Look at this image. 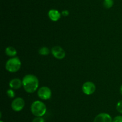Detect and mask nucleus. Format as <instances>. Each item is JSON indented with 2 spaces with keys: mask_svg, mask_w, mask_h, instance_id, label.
<instances>
[{
  "mask_svg": "<svg viewBox=\"0 0 122 122\" xmlns=\"http://www.w3.org/2000/svg\"><path fill=\"white\" fill-rule=\"evenodd\" d=\"M0 122H3V121H2V120H1V121H0Z\"/></svg>",
  "mask_w": 122,
  "mask_h": 122,
  "instance_id": "aec40b11",
  "label": "nucleus"
},
{
  "mask_svg": "<svg viewBox=\"0 0 122 122\" xmlns=\"http://www.w3.org/2000/svg\"><path fill=\"white\" fill-rule=\"evenodd\" d=\"M114 5L113 0H104L103 6L106 8H110Z\"/></svg>",
  "mask_w": 122,
  "mask_h": 122,
  "instance_id": "ddd939ff",
  "label": "nucleus"
},
{
  "mask_svg": "<svg viewBox=\"0 0 122 122\" xmlns=\"http://www.w3.org/2000/svg\"><path fill=\"white\" fill-rule=\"evenodd\" d=\"M120 93H121V94H122V84L121 85V86H120Z\"/></svg>",
  "mask_w": 122,
  "mask_h": 122,
  "instance_id": "6ab92c4d",
  "label": "nucleus"
},
{
  "mask_svg": "<svg viewBox=\"0 0 122 122\" xmlns=\"http://www.w3.org/2000/svg\"><path fill=\"white\" fill-rule=\"evenodd\" d=\"M25 102L24 99L22 98L18 97L15 98L11 102V108L13 111L19 112L21 111L25 106Z\"/></svg>",
  "mask_w": 122,
  "mask_h": 122,
  "instance_id": "39448f33",
  "label": "nucleus"
},
{
  "mask_svg": "<svg viewBox=\"0 0 122 122\" xmlns=\"http://www.w3.org/2000/svg\"><path fill=\"white\" fill-rule=\"evenodd\" d=\"M9 86L11 87V89L13 90L19 89L21 86H23L22 80L17 78L12 79L9 82Z\"/></svg>",
  "mask_w": 122,
  "mask_h": 122,
  "instance_id": "9d476101",
  "label": "nucleus"
},
{
  "mask_svg": "<svg viewBox=\"0 0 122 122\" xmlns=\"http://www.w3.org/2000/svg\"><path fill=\"white\" fill-rule=\"evenodd\" d=\"M21 63L17 57H11L5 63V69L10 72H16L21 68Z\"/></svg>",
  "mask_w": 122,
  "mask_h": 122,
  "instance_id": "7ed1b4c3",
  "label": "nucleus"
},
{
  "mask_svg": "<svg viewBox=\"0 0 122 122\" xmlns=\"http://www.w3.org/2000/svg\"><path fill=\"white\" fill-rule=\"evenodd\" d=\"M52 95V92L49 87L43 86L40 87L38 90V96L40 99L43 100H48L50 99Z\"/></svg>",
  "mask_w": 122,
  "mask_h": 122,
  "instance_id": "20e7f679",
  "label": "nucleus"
},
{
  "mask_svg": "<svg viewBox=\"0 0 122 122\" xmlns=\"http://www.w3.org/2000/svg\"><path fill=\"white\" fill-rule=\"evenodd\" d=\"M116 110L118 112L122 114V100L117 102L116 105Z\"/></svg>",
  "mask_w": 122,
  "mask_h": 122,
  "instance_id": "2eb2a0df",
  "label": "nucleus"
},
{
  "mask_svg": "<svg viewBox=\"0 0 122 122\" xmlns=\"http://www.w3.org/2000/svg\"><path fill=\"white\" fill-rule=\"evenodd\" d=\"M51 53L57 59H62L66 56V52L64 49L60 46H54L51 49Z\"/></svg>",
  "mask_w": 122,
  "mask_h": 122,
  "instance_id": "0eeeda50",
  "label": "nucleus"
},
{
  "mask_svg": "<svg viewBox=\"0 0 122 122\" xmlns=\"http://www.w3.org/2000/svg\"><path fill=\"white\" fill-rule=\"evenodd\" d=\"M94 122H113V119L110 114L102 112L95 117Z\"/></svg>",
  "mask_w": 122,
  "mask_h": 122,
  "instance_id": "6e6552de",
  "label": "nucleus"
},
{
  "mask_svg": "<svg viewBox=\"0 0 122 122\" xmlns=\"http://www.w3.org/2000/svg\"><path fill=\"white\" fill-rule=\"evenodd\" d=\"M7 94L10 98H13L15 96V92L13 90V89H10L7 91Z\"/></svg>",
  "mask_w": 122,
  "mask_h": 122,
  "instance_id": "4468645a",
  "label": "nucleus"
},
{
  "mask_svg": "<svg viewBox=\"0 0 122 122\" xmlns=\"http://www.w3.org/2000/svg\"><path fill=\"white\" fill-rule=\"evenodd\" d=\"M61 14L64 17L68 16L69 15V11L68 10H63L61 12Z\"/></svg>",
  "mask_w": 122,
  "mask_h": 122,
  "instance_id": "a211bd4d",
  "label": "nucleus"
},
{
  "mask_svg": "<svg viewBox=\"0 0 122 122\" xmlns=\"http://www.w3.org/2000/svg\"><path fill=\"white\" fill-rule=\"evenodd\" d=\"M5 53L9 57H15L17 55V50L14 47L12 46L7 47L5 50Z\"/></svg>",
  "mask_w": 122,
  "mask_h": 122,
  "instance_id": "9b49d317",
  "label": "nucleus"
},
{
  "mask_svg": "<svg viewBox=\"0 0 122 122\" xmlns=\"http://www.w3.org/2000/svg\"><path fill=\"white\" fill-rule=\"evenodd\" d=\"M32 122H45V121L42 117H36L33 118Z\"/></svg>",
  "mask_w": 122,
  "mask_h": 122,
  "instance_id": "dca6fc26",
  "label": "nucleus"
},
{
  "mask_svg": "<svg viewBox=\"0 0 122 122\" xmlns=\"http://www.w3.org/2000/svg\"><path fill=\"white\" fill-rule=\"evenodd\" d=\"M22 83L25 90L29 93L35 92L39 86L38 78L33 74H27L25 75L23 78Z\"/></svg>",
  "mask_w": 122,
  "mask_h": 122,
  "instance_id": "f257e3e1",
  "label": "nucleus"
},
{
  "mask_svg": "<svg viewBox=\"0 0 122 122\" xmlns=\"http://www.w3.org/2000/svg\"><path fill=\"white\" fill-rule=\"evenodd\" d=\"M48 16L51 20L53 22H57L59 20L61 16V13L59 11L56 9H51L48 13Z\"/></svg>",
  "mask_w": 122,
  "mask_h": 122,
  "instance_id": "1a4fd4ad",
  "label": "nucleus"
},
{
  "mask_svg": "<svg viewBox=\"0 0 122 122\" xmlns=\"http://www.w3.org/2000/svg\"><path fill=\"white\" fill-rule=\"evenodd\" d=\"M82 89L83 93L87 94V95H90V94H93L95 92L96 86L93 82L86 81L82 85Z\"/></svg>",
  "mask_w": 122,
  "mask_h": 122,
  "instance_id": "423d86ee",
  "label": "nucleus"
},
{
  "mask_svg": "<svg viewBox=\"0 0 122 122\" xmlns=\"http://www.w3.org/2000/svg\"><path fill=\"white\" fill-rule=\"evenodd\" d=\"M113 122H122V116H117L113 119Z\"/></svg>",
  "mask_w": 122,
  "mask_h": 122,
  "instance_id": "f3484780",
  "label": "nucleus"
},
{
  "mask_svg": "<svg viewBox=\"0 0 122 122\" xmlns=\"http://www.w3.org/2000/svg\"><path fill=\"white\" fill-rule=\"evenodd\" d=\"M30 110L32 114L36 117H42L46 112V106L43 102L35 100L31 105Z\"/></svg>",
  "mask_w": 122,
  "mask_h": 122,
  "instance_id": "f03ea898",
  "label": "nucleus"
},
{
  "mask_svg": "<svg viewBox=\"0 0 122 122\" xmlns=\"http://www.w3.org/2000/svg\"><path fill=\"white\" fill-rule=\"evenodd\" d=\"M38 53L39 55H42V56H46L50 53V50L46 47H42L38 50Z\"/></svg>",
  "mask_w": 122,
  "mask_h": 122,
  "instance_id": "f8f14e48",
  "label": "nucleus"
}]
</instances>
